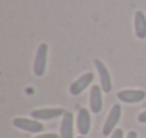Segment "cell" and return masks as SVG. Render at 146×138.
<instances>
[{"mask_svg":"<svg viewBox=\"0 0 146 138\" xmlns=\"http://www.w3.org/2000/svg\"><path fill=\"white\" fill-rule=\"evenodd\" d=\"M47 53H49V47L46 43H42L37 47L36 56H35V61H33V73L37 77L44 76L46 73V64H47Z\"/></svg>","mask_w":146,"mask_h":138,"instance_id":"obj_1","label":"cell"},{"mask_svg":"<svg viewBox=\"0 0 146 138\" xmlns=\"http://www.w3.org/2000/svg\"><path fill=\"white\" fill-rule=\"evenodd\" d=\"M120 115H122V107H120L119 104H115V105L110 108V112H109V115H108V118H106V121H105V124H103L102 132H103L105 137H106V135H112V132L116 129L115 127H116V124L119 122Z\"/></svg>","mask_w":146,"mask_h":138,"instance_id":"obj_2","label":"cell"},{"mask_svg":"<svg viewBox=\"0 0 146 138\" xmlns=\"http://www.w3.org/2000/svg\"><path fill=\"white\" fill-rule=\"evenodd\" d=\"M95 67L99 73V78H100V88L103 93H110L112 91V80H110V74L108 71L106 65L103 64V61H100L99 58L95 60Z\"/></svg>","mask_w":146,"mask_h":138,"instance_id":"obj_3","label":"cell"},{"mask_svg":"<svg viewBox=\"0 0 146 138\" xmlns=\"http://www.w3.org/2000/svg\"><path fill=\"white\" fill-rule=\"evenodd\" d=\"M92 81H93V74H92V73H86V74L80 76L76 81H73V83L70 84L69 93H70L72 95H79L80 93H83V91L90 86Z\"/></svg>","mask_w":146,"mask_h":138,"instance_id":"obj_4","label":"cell"},{"mask_svg":"<svg viewBox=\"0 0 146 138\" xmlns=\"http://www.w3.org/2000/svg\"><path fill=\"white\" fill-rule=\"evenodd\" d=\"M13 125L16 128H20V129L29 131V132H42L43 131V124H40L37 120H29V118L17 117V118L13 120Z\"/></svg>","mask_w":146,"mask_h":138,"instance_id":"obj_5","label":"cell"},{"mask_svg":"<svg viewBox=\"0 0 146 138\" xmlns=\"http://www.w3.org/2000/svg\"><path fill=\"white\" fill-rule=\"evenodd\" d=\"M117 98L126 104L140 103L146 98V93L143 90H122L117 93Z\"/></svg>","mask_w":146,"mask_h":138,"instance_id":"obj_6","label":"cell"},{"mask_svg":"<svg viewBox=\"0 0 146 138\" xmlns=\"http://www.w3.org/2000/svg\"><path fill=\"white\" fill-rule=\"evenodd\" d=\"M64 110L63 108H40V110H35L32 111V117L33 120H53L57 117H63L64 115Z\"/></svg>","mask_w":146,"mask_h":138,"instance_id":"obj_7","label":"cell"},{"mask_svg":"<svg viewBox=\"0 0 146 138\" xmlns=\"http://www.w3.org/2000/svg\"><path fill=\"white\" fill-rule=\"evenodd\" d=\"M89 104H90V111L93 114H99L102 111L103 107V101H102V88L100 86H93L90 90V95H89Z\"/></svg>","mask_w":146,"mask_h":138,"instance_id":"obj_8","label":"cell"},{"mask_svg":"<svg viewBox=\"0 0 146 138\" xmlns=\"http://www.w3.org/2000/svg\"><path fill=\"white\" fill-rule=\"evenodd\" d=\"M78 129L80 132V135H88L90 131V112L86 108H80L78 112Z\"/></svg>","mask_w":146,"mask_h":138,"instance_id":"obj_9","label":"cell"},{"mask_svg":"<svg viewBox=\"0 0 146 138\" xmlns=\"http://www.w3.org/2000/svg\"><path fill=\"white\" fill-rule=\"evenodd\" d=\"M135 36L140 40L146 39V16L142 10L135 13Z\"/></svg>","mask_w":146,"mask_h":138,"instance_id":"obj_10","label":"cell"},{"mask_svg":"<svg viewBox=\"0 0 146 138\" xmlns=\"http://www.w3.org/2000/svg\"><path fill=\"white\" fill-rule=\"evenodd\" d=\"M60 138H73V114L64 112L60 125Z\"/></svg>","mask_w":146,"mask_h":138,"instance_id":"obj_11","label":"cell"},{"mask_svg":"<svg viewBox=\"0 0 146 138\" xmlns=\"http://www.w3.org/2000/svg\"><path fill=\"white\" fill-rule=\"evenodd\" d=\"M110 138H123V131H122L120 128H116V129L112 132Z\"/></svg>","mask_w":146,"mask_h":138,"instance_id":"obj_12","label":"cell"},{"mask_svg":"<svg viewBox=\"0 0 146 138\" xmlns=\"http://www.w3.org/2000/svg\"><path fill=\"white\" fill-rule=\"evenodd\" d=\"M35 138H60V135L50 132V134H42V135H37V137H35Z\"/></svg>","mask_w":146,"mask_h":138,"instance_id":"obj_13","label":"cell"},{"mask_svg":"<svg viewBox=\"0 0 146 138\" xmlns=\"http://www.w3.org/2000/svg\"><path fill=\"white\" fill-rule=\"evenodd\" d=\"M137 121H139V122H142V124H146V110H145L143 112H140V114H139Z\"/></svg>","mask_w":146,"mask_h":138,"instance_id":"obj_14","label":"cell"},{"mask_svg":"<svg viewBox=\"0 0 146 138\" xmlns=\"http://www.w3.org/2000/svg\"><path fill=\"white\" fill-rule=\"evenodd\" d=\"M126 138H137V134L135 131H129V134L126 135Z\"/></svg>","mask_w":146,"mask_h":138,"instance_id":"obj_15","label":"cell"},{"mask_svg":"<svg viewBox=\"0 0 146 138\" xmlns=\"http://www.w3.org/2000/svg\"><path fill=\"white\" fill-rule=\"evenodd\" d=\"M79 138H85V137H79Z\"/></svg>","mask_w":146,"mask_h":138,"instance_id":"obj_16","label":"cell"}]
</instances>
